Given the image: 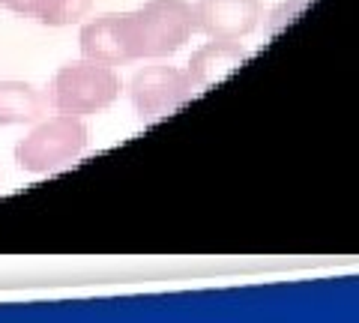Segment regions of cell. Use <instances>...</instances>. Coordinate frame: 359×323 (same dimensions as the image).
<instances>
[{"mask_svg": "<svg viewBox=\"0 0 359 323\" xmlns=\"http://www.w3.org/2000/svg\"><path fill=\"white\" fill-rule=\"evenodd\" d=\"M120 87L123 84H120V75L114 72V66L84 57V60L66 63L54 72L45 99H48V105L57 114L87 117L114 105L120 96Z\"/></svg>", "mask_w": 359, "mask_h": 323, "instance_id": "cell-1", "label": "cell"}, {"mask_svg": "<svg viewBox=\"0 0 359 323\" xmlns=\"http://www.w3.org/2000/svg\"><path fill=\"white\" fill-rule=\"evenodd\" d=\"M129 18L138 60L171 57L195 33V9L186 0H147L132 9Z\"/></svg>", "mask_w": 359, "mask_h": 323, "instance_id": "cell-2", "label": "cell"}, {"mask_svg": "<svg viewBox=\"0 0 359 323\" xmlns=\"http://www.w3.org/2000/svg\"><path fill=\"white\" fill-rule=\"evenodd\" d=\"M90 132L81 117L57 114L30 132L27 138L15 144V162L27 174H51L63 165L75 162L87 150Z\"/></svg>", "mask_w": 359, "mask_h": 323, "instance_id": "cell-3", "label": "cell"}, {"mask_svg": "<svg viewBox=\"0 0 359 323\" xmlns=\"http://www.w3.org/2000/svg\"><path fill=\"white\" fill-rule=\"evenodd\" d=\"M192 84H189L186 69L168 63H150L138 69L129 81V102L141 120H156L177 111L183 102L192 99Z\"/></svg>", "mask_w": 359, "mask_h": 323, "instance_id": "cell-4", "label": "cell"}, {"mask_svg": "<svg viewBox=\"0 0 359 323\" xmlns=\"http://www.w3.org/2000/svg\"><path fill=\"white\" fill-rule=\"evenodd\" d=\"M81 54L87 60L123 66L138 60V48H135V33L129 13H105L81 27Z\"/></svg>", "mask_w": 359, "mask_h": 323, "instance_id": "cell-5", "label": "cell"}, {"mask_svg": "<svg viewBox=\"0 0 359 323\" xmlns=\"http://www.w3.org/2000/svg\"><path fill=\"white\" fill-rule=\"evenodd\" d=\"M195 33L207 39H233L240 42L261 25V0H198Z\"/></svg>", "mask_w": 359, "mask_h": 323, "instance_id": "cell-6", "label": "cell"}, {"mask_svg": "<svg viewBox=\"0 0 359 323\" xmlns=\"http://www.w3.org/2000/svg\"><path fill=\"white\" fill-rule=\"evenodd\" d=\"M245 60V48L233 39H210L207 46H201L192 60L186 66V75H189V84L192 90H207L210 84L222 81L224 75H231L237 66Z\"/></svg>", "mask_w": 359, "mask_h": 323, "instance_id": "cell-7", "label": "cell"}, {"mask_svg": "<svg viewBox=\"0 0 359 323\" xmlns=\"http://www.w3.org/2000/svg\"><path fill=\"white\" fill-rule=\"evenodd\" d=\"M48 111V99L27 81H0V126L36 123Z\"/></svg>", "mask_w": 359, "mask_h": 323, "instance_id": "cell-8", "label": "cell"}, {"mask_svg": "<svg viewBox=\"0 0 359 323\" xmlns=\"http://www.w3.org/2000/svg\"><path fill=\"white\" fill-rule=\"evenodd\" d=\"M90 6H93V0H39L33 18L45 27H66L81 21L90 13Z\"/></svg>", "mask_w": 359, "mask_h": 323, "instance_id": "cell-9", "label": "cell"}, {"mask_svg": "<svg viewBox=\"0 0 359 323\" xmlns=\"http://www.w3.org/2000/svg\"><path fill=\"white\" fill-rule=\"evenodd\" d=\"M9 4H13V0H0V6H9Z\"/></svg>", "mask_w": 359, "mask_h": 323, "instance_id": "cell-10", "label": "cell"}]
</instances>
